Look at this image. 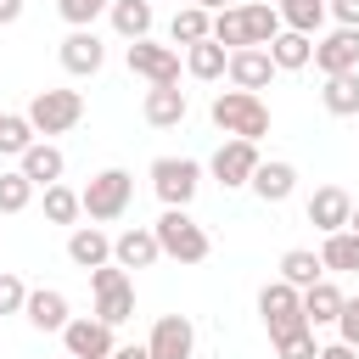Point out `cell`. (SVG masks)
I'll return each mask as SVG.
<instances>
[{"label": "cell", "mask_w": 359, "mask_h": 359, "mask_svg": "<svg viewBox=\"0 0 359 359\" xmlns=\"http://www.w3.org/2000/svg\"><path fill=\"white\" fill-rule=\"evenodd\" d=\"M34 180H22V168H11V174H0V213H22L28 202H34Z\"/></svg>", "instance_id": "cell-34"}, {"label": "cell", "mask_w": 359, "mask_h": 359, "mask_svg": "<svg viewBox=\"0 0 359 359\" xmlns=\"http://www.w3.org/2000/svg\"><path fill=\"white\" fill-rule=\"evenodd\" d=\"M314 359H359V348H348V342H325Z\"/></svg>", "instance_id": "cell-40"}, {"label": "cell", "mask_w": 359, "mask_h": 359, "mask_svg": "<svg viewBox=\"0 0 359 359\" xmlns=\"http://www.w3.org/2000/svg\"><path fill=\"white\" fill-rule=\"evenodd\" d=\"M62 67L73 73V79H95L101 73V62H107V45L95 39V28H73L67 39H62Z\"/></svg>", "instance_id": "cell-12"}, {"label": "cell", "mask_w": 359, "mask_h": 359, "mask_svg": "<svg viewBox=\"0 0 359 359\" xmlns=\"http://www.w3.org/2000/svg\"><path fill=\"white\" fill-rule=\"evenodd\" d=\"M337 309H342V292L320 275L314 286H303V320L309 325H337Z\"/></svg>", "instance_id": "cell-26"}, {"label": "cell", "mask_w": 359, "mask_h": 359, "mask_svg": "<svg viewBox=\"0 0 359 359\" xmlns=\"http://www.w3.org/2000/svg\"><path fill=\"white\" fill-rule=\"evenodd\" d=\"M62 348L73 353V359H112V325L107 320H90V314H73L67 325H62Z\"/></svg>", "instance_id": "cell-9"}, {"label": "cell", "mask_w": 359, "mask_h": 359, "mask_svg": "<svg viewBox=\"0 0 359 359\" xmlns=\"http://www.w3.org/2000/svg\"><path fill=\"white\" fill-rule=\"evenodd\" d=\"M17 168H22V180H34V185L45 191V185H56V180H62L67 157H62V151H56L50 140H34V146H28L22 157H17Z\"/></svg>", "instance_id": "cell-21"}, {"label": "cell", "mask_w": 359, "mask_h": 359, "mask_svg": "<svg viewBox=\"0 0 359 359\" xmlns=\"http://www.w3.org/2000/svg\"><path fill=\"white\" fill-rule=\"evenodd\" d=\"M320 107H325L331 118H353V112H359V67H353V73H325Z\"/></svg>", "instance_id": "cell-24"}, {"label": "cell", "mask_w": 359, "mask_h": 359, "mask_svg": "<svg viewBox=\"0 0 359 359\" xmlns=\"http://www.w3.org/2000/svg\"><path fill=\"white\" fill-rule=\"evenodd\" d=\"M191 6H202V11H224V6H236V0H191Z\"/></svg>", "instance_id": "cell-43"}, {"label": "cell", "mask_w": 359, "mask_h": 359, "mask_svg": "<svg viewBox=\"0 0 359 359\" xmlns=\"http://www.w3.org/2000/svg\"><path fill=\"white\" fill-rule=\"evenodd\" d=\"M107 6H112V0H56V11L67 17V28H90Z\"/></svg>", "instance_id": "cell-35"}, {"label": "cell", "mask_w": 359, "mask_h": 359, "mask_svg": "<svg viewBox=\"0 0 359 359\" xmlns=\"http://www.w3.org/2000/svg\"><path fill=\"white\" fill-rule=\"evenodd\" d=\"M79 213H84V208H79V191H73V185H62V180L45 185V219H50V224H73Z\"/></svg>", "instance_id": "cell-33"}, {"label": "cell", "mask_w": 359, "mask_h": 359, "mask_svg": "<svg viewBox=\"0 0 359 359\" xmlns=\"http://www.w3.org/2000/svg\"><path fill=\"white\" fill-rule=\"evenodd\" d=\"M280 11V28H297V34H320L325 22V0H275Z\"/></svg>", "instance_id": "cell-31"}, {"label": "cell", "mask_w": 359, "mask_h": 359, "mask_svg": "<svg viewBox=\"0 0 359 359\" xmlns=\"http://www.w3.org/2000/svg\"><path fill=\"white\" fill-rule=\"evenodd\" d=\"M348 230H353V236H359V202H353V213H348Z\"/></svg>", "instance_id": "cell-44"}, {"label": "cell", "mask_w": 359, "mask_h": 359, "mask_svg": "<svg viewBox=\"0 0 359 359\" xmlns=\"http://www.w3.org/2000/svg\"><path fill=\"white\" fill-rule=\"evenodd\" d=\"M241 28H247V45H269L280 34V11L269 0H247L241 6Z\"/></svg>", "instance_id": "cell-27"}, {"label": "cell", "mask_w": 359, "mask_h": 359, "mask_svg": "<svg viewBox=\"0 0 359 359\" xmlns=\"http://www.w3.org/2000/svg\"><path fill=\"white\" fill-rule=\"evenodd\" d=\"M67 258L90 275V269H101V264H112V236L101 230V224H79L73 236H67Z\"/></svg>", "instance_id": "cell-19"}, {"label": "cell", "mask_w": 359, "mask_h": 359, "mask_svg": "<svg viewBox=\"0 0 359 359\" xmlns=\"http://www.w3.org/2000/svg\"><path fill=\"white\" fill-rule=\"evenodd\" d=\"M107 17H112V28H118V39H146L151 34V0H112L107 6Z\"/></svg>", "instance_id": "cell-25"}, {"label": "cell", "mask_w": 359, "mask_h": 359, "mask_svg": "<svg viewBox=\"0 0 359 359\" xmlns=\"http://www.w3.org/2000/svg\"><path fill=\"white\" fill-rule=\"evenodd\" d=\"M129 73H140L146 84H180V50L174 45H157L151 34L146 39H129Z\"/></svg>", "instance_id": "cell-8"}, {"label": "cell", "mask_w": 359, "mask_h": 359, "mask_svg": "<svg viewBox=\"0 0 359 359\" xmlns=\"http://www.w3.org/2000/svg\"><path fill=\"white\" fill-rule=\"evenodd\" d=\"M146 348H151V359H191V348H196V325H191L185 314H163V320L151 325Z\"/></svg>", "instance_id": "cell-15"}, {"label": "cell", "mask_w": 359, "mask_h": 359, "mask_svg": "<svg viewBox=\"0 0 359 359\" xmlns=\"http://www.w3.org/2000/svg\"><path fill=\"white\" fill-rule=\"evenodd\" d=\"M275 353H280V359H314V353H320V342H314V325H303V331L280 337V342H275Z\"/></svg>", "instance_id": "cell-36"}, {"label": "cell", "mask_w": 359, "mask_h": 359, "mask_svg": "<svg viewBox=\"0 0 359 359\" xmlns=\"http://www.w3.org/2000/svg\"><path fill=\"white\" fill-rule=\"evenodd\" d=\"M79 118H84V95L79 90H34V101H28L34 135H67Z\"/></svg>", "instance_id": "cell-5"}, {"label": "cell", "mask_w": 359, "mask_h": 359, "mask_svg": "<svg viewBox=\"0 0 359 359\" xmlns=\"http://www.w3.org/2000/svg\"><path fill=\"white\" fill-rule=\"evenodd\" d=\"M112 359H151V348L146 342H123V348H112Z\"/></svg>", "instance_id": "cell-41"}, {"label": "cell", "mask_w": 359, "mask_h": 359, "mask_svg": "<svg viewBox=\"0 0 359 359\" xmlns=\"http://www.w3.org/2000/svg\"><path fill=\"white\" fill-rule=\"evenodd\" d=\"M224 79L236 84V90H269V79H275V62H269V50L264 45H241V50H230V62H224Z\"/></svg>", "instance_id": "cell-11"}, {"label": "cell", "mask_w": 359, "mask_h": 359, "mask_svg": "<svg viewBox=\"0 0 359 359\" xmlns=\"http://www.w3.org/2000/svg\"><path fill=\"white\" fill-rule=\"evenodd\" d=\"M325 17H337V28H359V0H325Z\"/></svg>", "instance_id": "cell-39"}, {"label": "cell", "mask_w": 359, "mask_h": 359, "mask_svg": "<svg viewBox=\"0 0 359 359\" xmlns=\"http://www.w3.org/2000/svg\"><path fill=\"white\" fill-rule=\"evenodd\" d=\"M269 62H275V73H297V67H309V56H314V34H297V28H280L269 45Z\"/></svg>", "instance_id": "cell-20"}, {"label": "cell", "mask_w": 359, "mask_h": 359, "mask_svg": "<svg viewBox=\"0 0 359 359\" xmlns=\"http://www.w3.org/2000/svg\"><path fill=\"white\" fill-rule=\"evenodd\" d=\"M348 213H353V196H348L342 185H320V191L309 196V224H314L320 236L348 230Z\"/></svg>", "instance_id": "cell-16"}, {"label": "cell", "mask_w": 359, "mask_h": 359, "mask_svg": "<svg viewBox=\"0 0 359 359\" xmlns=\"http://www.w3.org/2000/svg\"><path fill=\"white\" fill-rule=\"evenodd\" d=\"M320 275H325V264H320V252H309V247H292V252L280 258V280H286V286H297V292H303V286H314Z\"/></svg>", "instance_id": "cell-29"}, {"label": "cell", "mask_w": 359, "mask_h": 359, "mask_svg": "<svg viewBox=\"0 0 359 359\" xmlns=\"http://www.w3.org/2000/svg\"><path fill=\"white\" fill-rule=\"evenodd\" d=\"M151 236H157L163 258H180V264H202V258L213 252L208 230H202V224H196L185 208H163V219L151 224Z\"/></svg>", "instance_id": "cell-3"}, {"label": "cell", "mask_w": 359, "mask_h": 359, "mask_svg": "<svg viewBox=\"0 0 359 359\" xmlns=\"http://www.w3.org/2000/svg\"><path fill=\"white\" fill-rule=\"evenodd\" d=\"M213 123L236 140H264L269 135V107L252 90H219L213 95Z\"/></svg>", "instance_id": "cell-1"}, {"label": "cell", "mask_w": 359, "mask_h": 359, "mask_svg": "<svg viewBox=\"0 0 359 359\" xmlns=\"http://www.w3.org/2000/svg\"><path fill=\"white\" fill-rule=\"evenodd\" d=\"M129 202H135V174H129V168H101V174L79 191V208H84L95 224L123 219V213H129Z\"/></svg>", "instance_id": "cell-2"}, {"label": "cell", "mask_w": 359, "mask_h": 359, "mask_svg": "<svg viewBox=\"0 0 359 359\" xmlns=\"http://www.w3.org/2000/svg\"><path fill=\"white\" fill-rule=\"evenodd\" d=\"M258 314H264V325H269V342H280V337H292V331L309 325V320H303V292L286 286V280H269V286L258 292Z\"/></svg>", "instance_id": "cell-7"}, {"label": "cell", "mask_w": 359, "mask_h": 359, "mask_svg": "<svg viewBox=\"0 0 359 359\" xmlns=\"http://www.w3.org/2000/svg\"><path fill=\"white\" fill-rule=\"evenodd\" d=\"M224 62H230V50L208 34V39H196V45H185V73L191 79H202V84H213V79H224Z\"/></svg>", "instance_id": "cell-23"}, {"label": "cell", "mask_w": 359, "mask_h": 359, "mask_svg": "<svg viewBox=\"0 0 359 359\" xmlns=\"http://www.w3.org/2000/svg\"><path fill=\"white\" fill-rule=\"evenodd\" d=\"M157 258H163V247H157L151 224H129V230L112 236V264L118 269H151Z\"/></svg>", "instance_id": "cell-13"}, {"label": "cell", "mask_w": 359, "mask_h": 359, "mask_svg": "<svg viewBox=\"0 0 359 359\" xmlns=\"http://www.w3.org/2000/svg\"><path fill=\"white\" fill-rule=\"evenodd\" d=\"M320 73H353L359 67V28H331L325 39H314V56H309Z\"/></svg>", "instance_id": "cell-14"}, {"label": "cell", "mask_w": 359, "mask_h": 359, "mask_svg": "<svg viewBox=\"0 0 359 359\" xmlns=\"http://www.w3.org/2000/svg\"><path fill=\"white\" fill-rule=\"evenodd\" d=\"M320 264H325V269H348V275H359V236H353V230H331L325 247H320Z\"/></svg>", "instance_id": "cell-30"}, {"label": "cell", "mask_w": 359, "mask_h": 359, "mask_svg": "<svg viewBox=\"0 0 359 359\" xmlns=\"http://www.w3.org/2000/svg\"><path fill=\"white\" fill-rule=\"evenodd\" d=\"M22 314H28V325H34V331H62V325L73 320V303H67L56 286H34V292H28V303H22Z\"/></svg>", "instance_id": "cell-18"}, {"label": "cell", "mask_w": 359, "mask_h": 359, "mask_svg": "<svg viewBox=\"0 0 359 359\" xmlns=\"http://www.w3.org/2000/svg\"><path fill=\"white\" fill-rule=\"evenodd\" d=\"M17 17H22V0H0V28L17 22Z\"/></svg>", "instance_id": "cell-42"}, {"label": "cell", "mask_w": 359, "mask_h": 359, "mask_svg": "<svg viewBox=\"0 0 359 359\" xmlns=\"http://www.w3.org/2000/svg\"><path fill=\"white\" fill-rule=\"evenodd\" d=\"M258 163H264V157H258V140H236V135H224V146L213 151V180H219L224 191H236V185L252 180Z\"/></svg>", "instance_id": "cell-10"}, {"label": "cell", "mask_w": 359, "mask_h": 359, "mask_svg": "<svg viewBox=\"0 0 359 359\" xmlns=\"http://www.w3.org/2000/svg\"><path fill=\"white\" fill-rule=\"evenodd\" d=\"M151 191L163 196V208H191V196L202 191V163L196 157H157L151 163Z\"/></svg>", "instance_id": "cell-6"}, {"label": "cell", "mask_w": 359, "mask_h": 359, "mask_svg": "<svg viewBox=\"0 0 359 359\" xmlns=\"http://www.w3.org/2000/svg\"><path fill=\"white\" fill-rule=\"evenodd\" d=\"M337 342L359 348V297H342V309H337Z\"/></svg>", "instance_id": "cell-38"}, {"label": "cell", "mask_w": 359, "mask_h": 359, "mask_svg": "<svg viewBox=\"0 0 359 359\" xmlns=\"http://www.w3.org/2000/svg\"><path fill=\"white\" fill-rule=\"evenodd\" d=\"M247 185H252L264 202H286V196L297 191V168H292L286 157H269V163H258V168H252V180H247Z\"/></svg>", "instance_id": "cell-22"}, {"label": "cell", "mask_w": 359, "mask_h": 359, "mask_svg": "<svg viewBox=\"0 0 359 359\" xmlns=\"http://www.w3.org/2000/svg\"><path fill=\"white\" fill-rule=\"evenodd\" d=\"M0 118H6V112H0Z\"/></svg>", "instance_id": "cell-46"}, {"label": "cell", "mask_w": 359, "mask_h": 359, "mask_svg": "<svg viewBox=\"0 0 359 359\" xmlns=\"http://www.w3.org/2000/svg\"><path fill=\"white\" fill-rule=\"evenodd\" d=\"M140 112H146V123H151V129H174V123H185L191 101H185V90H180V84H151V90H146V101H140Z\"/></svg>", "instance_id": "cell-17"}, {"label": "cell", "mask_w": 359, "mask_h": 359, "mask_svg": "<svg viewBox=\"0 0 359 359\" xmlns=\"http://www.w3.org/2000/svg\"><path fill=\"white\" fill-rule=\"evenodd\" d=\"M34 140H39V135H34L28 112H6V118H0V151H6V157H22Z\"/></svg>", "instance_id": "cell-32"}, {"label": "cell", "mask_w": 359, "mask_h": 359, "mask_svg": "<svg viewBox=\"0 0 359 359\" xmlns=\"http://www.w3.org/2000/svg\"><path fill=\"white\" fill-rule=\"evenodd\" d=\"M90 292H95V320H107L112 331L135 314V280H129V269H118V264L90 269Z\"/></svg>", "instance_id": "cell-4"}, {"label": "cell", "mask_w": 359, "mask_h": 359, "mask_svg": "<svg viewBox=\"0 0 359 359\" xmlns=\"http://www.w3.org/2000/svg\"><path fill=\"white\" fill-rule=\"evenodd\" d=\"M22 303H28V286H22V275L0 269V314H22Z\"/></svg>", "instance_id": "cell-37"}, {"label": "cell", "mask_w": 359, "mask_h": 359, "mask_svg": "<svg viewBox=\"0 0 359 359\" xmlns=\"http://www.w3.org/2000/svg\"><path fill=\"white\" fill-rule=\"evenodd\" d=\"M62 359H73V353H62Z\"/></svg>", "instance_id": "cell-45"}, {"label": "cell", "mask_w": 359, "mask_h": 359, "mask_svg": "<svg viewBox=\"0 0 359 359\" xmlns=\"http://www.w3.org/2000/svg\"><path fill=\"white\" fill-rule=\"evenodd\" d=\"M208 28H213V11H202V6H180L174 22H168V39H174V50H185V45L208 39Z\"/></svg>", "instance_id": "cell-28"}]
</instances>
